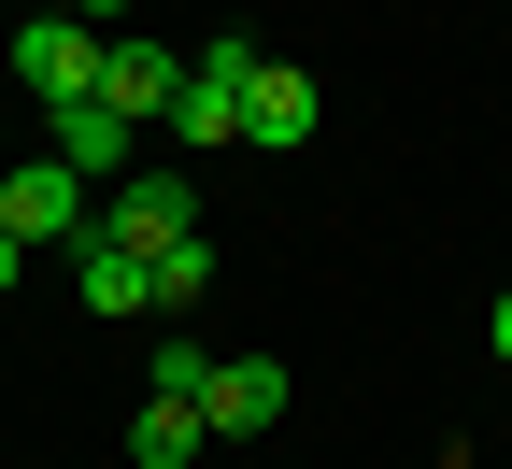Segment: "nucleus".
I'll return each instance as SVG.
<instances>
[{
    "label": "nucleus",
    "instance_id": "f257e3e1",
    "mask_svg": "<svg viewBox=\"0 0 512 469\" xmlns=\"http://www.w3.org/2000/svg\"><path fill=\"white\" fill-rule=\"evenodd\" d=\"M0 72H15L43 114H72V100H100V29L86 15H15L0 29Z\"/></svg>",
    "mask_w": 512,
    "mask_h": 469
},
{
    "label": "nucleus",
    "instance_id": "f03ea898",
    "mask_svg": "<svg viewBox=\"0 0 512 469\" xmlns=\"http://www.w3.org/2000/svg\"><path fill=\"white\" fill-rule=\"evenodd\" d=\"M0 242H100V185L57 171V157L0 171Z\"/></svg>",
    "mask_w": 512,
    "mask_h": 469
},
{
    "label": "nucleus",
    "instance_id": "7ed1b4c3",
    "mask_svg": "<svg viewBox=\"0 0 512 469\" xmlns=\"http://www.w3.org/2000/svg\"><path fill=\"white\" fill-rule=\"evenodd\" d=\"M100 242H128V256L200 242V185H185V171H128V185H100Z\"/></svg>",
    "mask_w": 512,
    "mask_h": 469
},
{
    "label": "nucleus",
    "instance_id": "20e7f679",
    "mask_svg": "<svg viewBox=\"0 0 512 469\" xmlns=\"http://www.w3.org/2000/svg\"><path fill=\"white\" fill-rule=\"evenodd\" d=\"M242 86H256V43H200L185 100H171V143H242Z\"/></svg>",
    "mask_w": 512,
    "mask_h": 469
},
{
    "label": "nucleus",
    "instance_id": "39448f33",
    "mask_svg": "<svg viewBox=\"0 0 512 469\" xmlns=\"http://www.w3.org/2000/svg\"><path fill=\"white\" fill-rule=\"evenodd\" d=\"M171 100H185V57H171V43H143V29H114V43H100V114L171 128Z\"/></svg>",
    "mask_w": 512,
    "mask_h": 469
},
{
    "label": "nucleus",
    "instance_id": "423d86ee",
    "mask_svg": "<svg viewBox=\"0 0 512 469\" xmlns=\"http://www.w3.org/2000/svg\"><path fill=\"white\" fill-rule=\"evenodd\" d=\"M313 128H328L313 72H299V57H256V86H242V143H256V157H299Z\"/></svg>",
    "mask_w": 512,
    "mask_h": 469
},
{
    "label": "nucleus",
    "instance_id": "0eeeda50",
    "mask_svg": "<svg viewBox=\"0 0 512 469\" xmlns=\"http://www.w3.org/2000/svg\"><path fill=\"white\" fill-rule=\"evenodd\" d=\"M285 356H214V384H200V427L214 441H256V427H285Z\"/></svg>",
    "mask_w": 512,
    "mask_h": 469
},
{
    "label": "nucleus",
    "instance_id": "6e6552de",
    "mask_svg": "<svg viewBox=\"0 0 512 469\" xmlns=\"http://www.w3.org/2000/svg\"><path fill=\"white\" fill-rule=\"evenodd\" d=\"M43 157H57V171H86V185H128V171H143V128L100 114V100H72V114H43Z\"/></svg>",
    "mask_w": 512,
    "mask_h": 469
},
{
    "label": "nucleus",
    "instance_id": "1a4fd4ad",
    "mask_svg": "<svg viewBox=\"0 0 512 469\" xmlns=\"http://www.w3.org/2000/svg\"><path fill=\"white\" fill-rule=\"evenodd\" d=\"M143 299H157V313L185 327V313L214 299V242H157V256H143Z\"/></svg>",
    "mask_w": 512,
    "mask_h": 469
},
{
    "label": "nucleus",
    "instance_id": "9d476101",
    "mask_svg": "<svg viewBox=\"0 0 512 469\" xmlns=\"http://www.w3.org/2000/svg\"><path fill=\"white\" fill-rule=\"evenodd\" d=\"M72 299H86V313H157V299H143V256H128V242H86V256H72Z\"/></svg>",
    "mask_w": 512,
    "mask_h": 469
},
{
    "label": "nucleus",
    "instance_id": "9b49d317",
    "mask_svg": "<svg viewBox=\"0 0 512 469\" xmlns=\"http://www.w3.org/2000/svg\"><path fill=\"white\" fill-rule=\"evenodd\" d=\"M200 441H214V427H200V398H143V427H128V455H143V469H185Z\"/></svg>",
    "mask_w": 512,
    "mask_h": 469
},
{
    "label": "nucleus",
    "instance_id": "f8f14e48",
    "mask_svg": "<svg viewBox=\"0 0 512 469\" xmlns=\"http://www.w3.org/2000/svg\"><path fill=\"white\" fill-rule=\"evenodd\" d=\"M214 384V342H185V327H171V342L143 356V398H200Z\"/></svg>",
    "mask_w": 512,
    "mask_h": 469
},
{
    "label": "nucleus",
    "instance_id": "ddd939ff",
    "mask_svg": "<svg viewBox=\"0 0 512 469\" xmlns=\"http://www.w3.org/2000/svg\"><path fill=\"white\" fill-rule=\"evenodd\" d=\"M57 15H86V29H100V43H114V29H128V0H57Z\"/></svg>",
    "mask_w": 512,
    "mask_h": 469
},
{
    "label": "nucleus",
    "instance_id": "4468645a",
    "mask_svg": "<svg viewBox=\"0 0 512 469\" xmlns=\"http://www.w3.org/2000/svg\"><path fill=\"white\" fill-rule=\"evenodd\" d=\"M484 342H498V356H512V285H498V313H484Z\"/></svg>",
    "mask_w": 512,
    "mask_h": 469
},
{
    "label": "nucleus",
    "instance_id": "2eb2a0df",
    "mask_svg": "<svg viewBox=\"0 0 512 469\" xmlns=\"http://www.w3.org/2000/svg\"><path fill=\"white\" fill-rule=\"evenodd\" d=\"M15 256H29V242H0V299H15Z\"/></svg>",
    "mask_w": 512,
    "mask_h": 469
},
{
    "label": "nucleus",
    "instance_id": "dca6fc26",
    "mask_svg": "<svg viewBox=\"0 0 512 469\" xmlns=\"http://www.w3.org/2000/svg\"><path fill=\"white\" fill-rule=\"evenodd\" d=\"M29 15H57V0H29Z\"/></svg>",
    "mask_w": 512,
    "mask_h": 469
},
{
    "label": "nucleus",
    "instance_id": "f3484780",
    "mask_svg": "<svg viewBox=\"0 0 512 469\" xmlns=\"http://www.w3.org/2000/svg\"><path fill=\"white\" fill-rule=\"evenodd\" d=\"M0 86H15V72H0Z\"/></svg>",
    "mask_w": 512,
    "mask_h": 469
}]
</instances>
